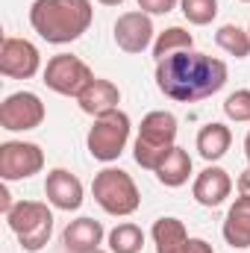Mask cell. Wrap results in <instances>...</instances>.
I'll return each mask as SVG.
<instances>
[{
	"instance_id": "obj_18",
	"label": "cell",
	"mask_w": 250,
	"mask_h": 253,
	"mask_svg": "<svg viewBox=\"0 0 250 253\" xmlns=\"http://www.w3.org/2000/svg\"><path fill=\"white\" fill-rule=\"evenodd\" d=\"M230 144H233V132H230L227 124L212 121V124L200 126V132H197V153H200L206 162L224 159L227 150H230Z\"/></svg>"
},
{
	"instance_id": "obj_27",
	"label": "cell",
	"mask_w": 250,
	"mask_h": 253,
	"mask_svg": "<svg viewBox=\"0 0 250 253\" xmlns=\"http://www.w3.org/2000/svg\"><path fill=\"white\" fill-rule=\"evenodd\" d=\"M12 206H15V203H12V194H9L6 186H3V189H0V212H3V215H9V212H12Z\"/></svg>"
},
{
	"instance_id": "obj_20",
	"label": "cell",
	"mask_w": 250,
	"mask_h": 253,
	"mask_svg": "<svg viewBox=\"0 0 250 253\" xmlns=\"http://www.w3.org/2000/svg\"><path fill=\"white\" fill-rule=\"evenodd\" d=\"M183 50H194V36L183 30V27H168L165 33L156 36L153 42V56L156 62L165 59V56H174V53H183Z\"/></svg>"
},
{
	"instance_id": "obj_26",
	"label": "cell",
	"mask_w": 250,
	"mask_h": 253,
	"mask_svg": "<svg viewBox=\"0 0 250 253\" xmlns=\"http://www.w3.org/2000/svg\"><path fill=\"white\" fill-rule=\"evenodd\" d=\"M186 253H215V251H212V245H209L206 239H191Z\"/></svg>"
},
{
	"instance_id": "obj_7",
	"label": "cell",
	"mask_w": 250,
	"mask_h": 253,
	"mask_svg": "<svg viewBox=\"0 0 250 253\" xmlns=\"http://www.w3.org/2000/svg\"><path fill=\"white\" fill-rule=\"evenodd\" d=\"M94 80V71L74 53H56L47 59L44 85L62 97H80V91Z\"/></svg>"
},
{
	"instance_id": "obj_29",
	"label": "cell",
	"mask_w": 250,
	"mask_h": 253,
	"mask_svg": "<svg viewBox=\"0 0 250 253\" xmlns=\"http://www.w3.org/2000/svg\"><path fill=\"white\" fill-rule=\"evenodd\" d=\"M245 156H248V165H250V132L245 135Z\"/></svg>"
},
{
	"instance_id": "obj_5",
	"label": "cell",
	"mask_w": 250,
	"mask_h": 253,
	"mask_svg": "<svg viewBox=\"0 0 250 253\" xmlns=\"http://www.w3.org/2000/svg\"><path fill=\"white\" fill-rule=\"evenodd\" d=\"M91 194H94L97 206L115 218H126L141 206V194H138L135 180L121 168H103L100 174H94Z\"/></svg>"
},
{
	"instance_id": "obj_9",
	"label": "cell",
	"mask_w": 250,
	"mask_h": 253,
	"mask_svg": "<svg viewBox=\"0 0 250 253\" xmlns=\"http://www.w3.org/2000/svg\"><path fill=\"white\" fill-rule=\"evenodd\" d=\"M44 103L33 91H15L0 103V126L9 132H27L44 124Z\"/></svg>"
},
{
	"instance_id": "obj_31",
	"label": "cell",
	"mask_w": 250,
	"mask_h": 253,
	"mask_svg": "<svg viewBox=\"0 0 250 253\" xmlns=\"http://www.w3.org/2000/svg\"><path fill=\"white\" fill-rule=\"evenodd\" d=\"M85 253H106V251H100V248H97V251H85Z\"/></svg>"
},
{
	"instance_id": "obj_2",
	"label": "cell",
	"mask_w": 250,
	"mask_h": 253,
	"mask_svg": "<svg viewBox=\"0 0 250 253\" xmlns=\"http://www.w3.org/2000/svg\"><path fill=\"white\" fill-rule=\"evenodd\" d=\"M94 18L91 0H36L30 6V24L47 44L77 42Z\"/></svg>"
},
{
	"instance_id": "obj_1",
	"label": "cell",
	"mask_w": 250,
	"mask_h": 253,
	"mask_svg": "<svg viewBox=\"0 0 250 253\" xmlns=\"http://www.w3.org/2000/svg\"><path fill=\"white\" fill-rule=\"evenodd\" d=\"M227 80H230L227 62L197 50H183L156 62V88L177 103L206 100L218 94L227 85Z\"/></svg>"
},
{
	"instance_id": "obj_19",
	"label": "cell",
	"mask_w": 250,
	"mask_h": 253,
	"mask_svg": "<svg viewBox=\"0 0 250 253\" xmlns=\"http://www.w3.org/2000/svg\"><path fill=\"white\" fill-rule=\"evenodd\" d=\"M153 174H156V180H159L162 186H168V189H180V186H186L188 177H191V156H188V150L177 144Z\"/></svg>"
},
{
	"instance_id": "obj_21",
	"label": "cell",
	"mask_w": 250,
	"mask_h": 253,
	"mask_svg": "<svg viewBox=\"0 0 250 253\" xmlns=\"http://www.w3.org/2000/svg\"><path fill=\"white\" fill-rule=\"evenodd\" d=\"M106 239H109V253H141L144 248V233L132 221H124L115 230H109Z\"/></svg>"
},
{
	"instance_id": "obj_28",
	"label": "cell",
	"mask_w": 250,
	"mask_h": 253,
	"mask_svg": "<svg viewBox=\"0 0 250 253\" xmlns=\"http://www.w3.org/2000/svg\"><path fill=\"white\" fill-rule=\"evenodd\" d=\"M239 194H245V197H250V168L239 177Z\"/></svg>"
},
{
	"instance_id": "obj_8",
	"label": "cell",
	"mask_w": 250,
	"mask_h": 253,
	"mask_svg": "<svg viewBox=\"0 0 250 253\" xmlns=\"http://www.w3.org/2000/svg\"><path fill=\"white\" fill-rule=\"evenodd\" d=\"M44 168V150L36 141H3L0 144V177L3 183L30 180Z\"/></svg>"
},
{
	"instance_id": "obj_3",
	"label": "cell",
	"mask_w": 250,
	"mask_h": 253,
	"mask_svg": "<svg viewBox=\"0 0 250 253\" xmlns=\"http://www.w3.org/2000/svg\"><path fill=\"white\" fill-rule=\"evenodd\" d=\"M177 147V118L165 109H153L141 118L135 144H132V156L144 171H156L165 156Z\"/></svg>"
},
{
	"instance_id": "obj_11",
	"label": "cell",
	"mask_w": 250,
	"mask_h": 253,
	"mask_svg": "<svg viewBox=\"0 0 250 253\" xmlns=\"http://www.w3.org/2000/svg\"><path fill=\"white\" fill-rule=\"evenodd\" d=\"M115 44L129 53V56H135V53H144L150 44H153V21H150V15L147 12H141V9H132V12H124V15H118V21H115Z\"/></svg>"
},
{
	"instance_id": "obj_14",
	"label": "cell",
	"mask_w": 250,
	"mask_h": 253,
	"mask_svg": "<svg viewBox=\"0 0 250 253\" xmlns=\"http://www.w3.org/2000/svg\"><path fill=\"white\" fill-rule=\"evenodd\" d=\"M77 103H80V109H83L85 115L100 118V115L118 109V103H121V88H118L112 80H100V77H94V80L80 91Z\"/></svg>"
},
{
	"instance_id": "obj_24",
	"label": "cell",
	"mask_w": 250,
	"mask_h": 253,
	"mask_svg": "<svg viewBox=\"0 0 250 253\" xmlns=\"http://www.w3.org/2000/svg\"><path fill=\"white\" fill-rule=\"evenodd\" d=\"M224 115L236 124H250V88H239L224 100Z\"/></svg>"
},
{
	"instance_id": "obj_30",
	"label": "cell",
	"mask_w": 250,
	"mask_h": 253,
	"mask_svg": "<svg viewBox=\"0 0 250 253\" xmlns=\"http://www.w3.org/2000/svg\"><path fill=\"white\" fill-rule=\"evenodd\" d=\"M97 3H103V6H121L124 0H97Z\"/></svg>"
},
{
	"instance_id": "obj_17",
	"label": "cell",
	"mask_w": 250,
	"mask_h": 253,
	"mask_svg": "<svg viewBox=\"0 0 250 253\" xmlns=\"http://www.w3.org/2000/svg\"><path fill=\"white\" fill-rule=\"evenodd\" d=\"M153 245H156V253H186L188 251V230L180 218H159L153 221Z\"/></svg>"
},
{
	"instance_id": "obj_4",
	"label": "cell",
	"mask_w": 250,
	"mask_h": 253,
	"mask_svg": "<svg viewBox=\"0 0 250 253\" xmlns=\"http://www.w3.org/2000/svg\"><path fill=\"white\" fill-rule=\"evenodd\" d=\"M6 224L27 253H39L42 248H47L53 236V212L42 200H18L6 215Z\"/></svg>"
},
{
	"instance_id": "obj_10",
	"label": "cell",
	"mask_w": 250,
	"mask_h": 253,
	"mask_svg": "<svg viewBox=\"0 0 250 253\" xmlns=\"http://www.w3.org/2000/svg\"><path fill=\"white\" fill-rule=\"evenodd\" d=\"M42 68V53L33 42L6 36L0 44V74L9 80H30Z\"/></svg>"
},
{
	"instance_id": "obj_6",
	"label": "cell",
	"mask_w": 250,
	"mask_h": 253,
	"mask_svg": "<svg viewBox=\"0 0 250 253\" xmlns=\"http://www.w3.org/2000/svg\"><path fill=\"white\" fill-rule=\"evenodd\" d=\"M129 115L121 109H112L100 118H94V124L88 129V153L97 159V162H115L121 153H124L126 141H129Z\"/></svg>"
},
{
	"instance_id": "obj_32",
	"label": "cell",
	"mask_w": 250,
	"mask_h": 253,
	"mask_svg": "<svg viewBox=\"0 0 250 253\" xmlns=\"http://www.w3.org/2000/svg\"><path fill=\"white\" fill-rule=\"evenodd\" d=\"M239 3H250V0H239Z\"/></svg>"
},
{
	"instance_id": "obj_12",
	"label": "cell",
	"mask_w": 250,
	"mask_h": 253,
	"mask_svg": "<svg viewBox=\"0 0 250 253\" xmlns=\"http://www.w3.org/2000/svg\"><path fill=\"white\" fill-rule=\"evenodd\" d=\"M44 194H47V203L56 206V209H62V212H74V209L83 206V183L68 168H53L47 174Z\"/></svg>"
},
{
	"instance_id": "obj_13",
	"label": "cell",
	"mask_w": 250,
	"mask_h": 253,
	"mask_svg": "<svg viewBox=\"0 0 250 253\" xmlns=\"http://www.w3.org/2000/svg\"><path fill=\"white\" fill-rule=\"evenodd\" d=\"M230 191H233V180H230V174H227L224 168H218V165H206V168L194 177V186H191L194 200H197L200 206H209V209L221 206V203L230 197Z\"/></svg>"
},
{
	"instance_id": "obj_33",
	"label": "cell",
	"mask_w": 250,
	"mask_h": 253,
	"mask_svg": "<svg viewBox=\"0 0 250 253\" xmlns=\"http://www.w3.org/2000/svg\"><path fill=\"white\" fill-rule=\"evenodd\" d=\"M248 33H250V27H248Z\"/></svg>"
},
{
	"instance_id": "obj_22",
	"label": "cell",
	"mask_w": 250,
	"mask_h": 253,
	"mask_svg": "<svg viewBox=\"0 0 250 253\" xmlns=\"http://www.w3.org/2000/svg\"><path fill=\"white\" fill-rule=\"evenodd\" d=\"M215 42L224 53L236 56V59H248L250 56V33L236 27V24H224L218 33H215Z\"/></svg>"
},
{
	"instance_id": "obj_15",
	"label": "cell",
	"mask_w": 250,
	"mask_h": 253,
	"mask_svg": "<svg viewBox=\"0 0 250 253\" xmlns=\"http://www.w3.org/2000/svg\"><path fill=\"white\" fill-rule=\"evenodd\" d=\"M103 239H106V230L94 218H77V221H71L65 227V233H62V242L71 253L97 251L103 245Z\"/></svg>"
},
{
	"instance_id": "obj_16",
	"label": "cell",
	"mask_w": 250,
	"mask_h": 253,
	"mask_svg": "<svg viewBox=\"0 0 250 253\" xmlns=\"http://www.w3.org/2000/svg\"><path fill=\"white\" fill-rule=\"evenodd\" d=\"M224 242L236 251H248L250 248V197L239 194L236 203L230 206L227 218H224Z\"/></svg>"
},
{
	"instance_id": "obj_23",
	"label": "cell",
	"mask_w": 250,
	"mask_h": 253,
	"mask_svg": "<svg viewBox=\"0 0 250 253\" xmlns=\"http://www.w3.org/2000/svg\"><path fill=\"white\" fill-rule=\"evenodd\" d=\"M180 9L194 27H206L218 18V0H180Z\"/></svg>"
},
{
	"instance_id": "obj_25",
	"label": "cell",
	"mask_w": 250,
	"mask_h": 253,
	"mask_svg": "<svg viewBox=\"0 0 250 253\" xmlns=\"http://www.w3.org/2000/svg\"><path fill=\"white\" fill-rule=\"evenodd\" d=\"M135 3H138V9L147 12V15H168V12L177 9L180 0H135Z\"/></svg>"
}]
</instances>
